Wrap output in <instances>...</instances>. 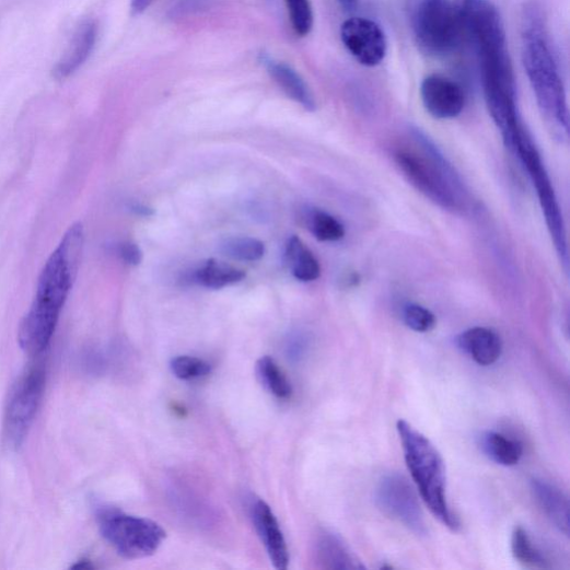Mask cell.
<instances>
[{"instance_id":"7","label":"cell","mask_w":570,"mask_h":570,"mask_svg":"<svg viewBox=\"0 0 570 570\" xmlns=\"http://www.w3.org/2000/svg\"><path fill=\"white\" fill-rule=\"evenodd\" d=\"M414 32L420 48L434 57L452 54L465 37L453 0H421Z\"/></svg>"},{"instance_id":"9","label":"cell","mask_w":570,"mask_h":570,"mask_svg":"<svg viewBox=\"0 0 570 570\" xmlns=\"http://www.w3.org/2000/svg\"><path fill=\"white\" fill-rule=\"evenodd\" d=\"M374 501L380 512L399 523L417 536L428 535V527L419 499L402 475L393 474L380 480L374 490Z\"/></svg>"},{"instance_id":"26","label":"cell","mask_w":570,"mask_h":570,"mask_svg":"<svg viewBox=\"0 0 570 570\" xmlns=\"http://www.w3.org/2000/svg\"><path fill=\"white\" fill-rule=\"evenodd\" d=\"M171 370L173 374L189 382V380H197L205 377L211 373V364L200 358L179 356L171 361Z\"/></svg>"},{"instance_id":"8","label":"cell","mask_w":570,"mask_h":570,"mask_svg":"<svg viewBox=\"0 0 570 570\" xmlns=\"http://www.w3.org/2000/svg\"><path fill=\"white\" fill-rule=\"evenodd\" d=\"M394 159L407 181L428 200L450 212L464 211L463 199L445 175L424 154L419 156L414 152L398 150Z\"/></svg>"},{"instance_id":"20","label":"cell","mask_w":570,"mask_h":570,"mask_svg":"<svg viewBox=\"0 0 570 570\" xmlns=\"http://www.w3.org/2000/svg\"><path fill=\"white\" fill-rule=\"evenodd\" d=\"M410 133L414 141L420 147L422 153L440 170L443 175H445V177L455 188V191L465 202L467 197L466 186L454 165L445 155H443L434 142L420 129L411 128Z\"/></svg>"},{"instance_id":"1","label":"cell","mask_w":570,"mask_h":570,"mask_svg":"<svg viewBox=\"0 0 570 570\" xmlns=\"http://www.w3.org/2000/svg\"><path fill=\"white\" fill-rule=\"evenodd\" d=\"M83 246L84 228L75 223L62 236L40 272L34 301L18 335L21 349L32 358L43 354L51 342L78 277Z\"/></svg>"},{"instance_id":"33","label":"cell","mask_w":570,"mask_h":570,"mask_svg":"<svg viewBox=\"0 0 570 570\" xmlns=\"http://www.w3.org/2000/svg\"><path fill=\"white\" fill-rule=\"evenodd\" d=\"M132 209L135 212H137L138 214H142V216H151L153 213L151 209L143 207L141 205H136L135 207H132Z\"/></svg>"},{"instance_id":"27","label":"cell","mask_w":570,"mask_h":570,"mask_svg":"<svg viewBox=\"0 0 570 570\" xmlns=\"http://www.w3.org/2000/svg\"><path fill=\"white\" fill-rule=\"evenodd\" d=\"M405 325L415 333L427 334L437 325L435 315L427 307L418 303H407L403 309Z\"/></svg>"},{"instance_id":"21","label":"cell","mask_w":570,"mask_h":570,"mask_svg":"<svg viewBox=\"0 0 570 570\" xmlns=\"http://www.w3.org/2000/svg\"><path fill=\"white\" fill-rule=\"evenodd\" d=\"M245 278V272L216 259L208 260L194 275L197 283L205 288L220 290Z\"/></svg>"},{"instance_id":"28","label":"cell","mask_w":570,"mask_h":570,"mask_svg":"<svg viewBox=\"0 0 570 570\" xmlns=\"http://www.w3.org/2000/svg\"><path fill=\"white\" fill-rule=\"evenodd\" d=\"M290 21L294 32L304 37L313 27V11L310 0H286Z\"/></svg>"},{"instance_id":"30","label":"cell","mask_w":570,"mask_h":570,"mask_svg":"<svg viewBox=\"0 0 570 570\" xmlns=\"http://www.w3.org/2000/svg\"><path fill=\"white\" fill-rule=\"evenodd\" d=\"M306 349V342L302 337H295L294 340L289 342L288 351L290 358L299 359L301 358Z\"/></svg>"},{"instance_id":"24","label":"cell","mask_w":570,"mask_h":570,"mask_svg":"<svg viewBox=\"0 0 570 570\" xmlns=\"http://www.w3.org/2000/svg\"><path fill=\"white\" fill-rule=\"evenodd\" d=\"M257 373L260 383L275 397L287 400L292 396V386L289 379L271 357H263L257 363Z\"/></svg>"},{"instance_id":"15","label":"cell","mask_w":570,"mask_h":570,"mask_svg":"<svg viewBox=\"0 0 570 570\" xmlns=\"http://www.w3.org/2000/svg\"><path fill=\"white\" fill-rule=\"evenodd\" d=\"M315 559L324 569H364L365 566L337 534L324 531L315 542Z\"/></svg>"},{"instance_id":"3","label":"cell","mask_w":570,"mask_h":570,"mask_svg":"<svg viewBox=\"0 0 570 570\" xmlns=\"http://www.w3.org/2000/svg\"><path fill=\"white\" fill-rule=\"evenodd\" d=\"M397 431L406 465L422 501L442 525L458 532L461 522L451 509L447 497L445 462L433 443L408 421L400 419Z\"/></svg>"},{"instance_id":"23","label":"cell","mask_w":570,"mask_h":570,"mask_svg":"<svg viewBox=\"0 0 570 570\" xmlns=\"http://www.w3.org/2000/svg\"><path fill=\"white\" fill-rule=\"evenodd\" d=\"M302 220L314 237L319 241L336 242L346 235L345 225L323 210L307 209L304 211Z\"/></svg>"},{"instance_id":"29","label":"cell","mask_w":570,"mask_h":570,"mask_svg":"<svg viewBox=\"0 0 570 570\" xmlns=\"http://www.w3.org/2000/svg\"><path fill=\"white\" fill-rule=\"evenodd\" d=\"M118 255L125 264L139 266L143 260V253L139 245L132 242H125L118 246Z\"/></svg>"},{"instance_id":"22","label":"cell","mask_w":570,"mask_h":570,"mask_svg":"<svg viewBox=\"0 0 570 570\" xmlns=\"http://www.w3.org/2000/svg\"><path fill=\"white\" fill-rule=\"evenodd\" d=\"M512 554L525 567L549 569L551 563L546 554L534 543L528 532L516 527L512 535Z\"/></svg>"},{"instance_id":"18","label":"cell","mask_w":570,"mask_h":570,"mask_svg":"<svg viewBox=\"0 0 570 570\" xmlns=\"http://www.w3.org/2000/svg\"><path fill=\"white\" fill-rule=\"evenodd\" d=\"M479 445L490 461L503 467L519 465L524 455L522 442L496 431L482 433Z\"/></svg>"},{"instance_id":"19","label":"cell","mask_w":570,"mask_h":570,"mask_svg":"<svg viewBox=\"0 0 570 570\" xmlns=\"http://www.w3.org/2000/svg\"><path fill=\"white\" fill-rule=\"evenodd\" d=\"M286 263L295 279L302 282L318 280L322 275L321 264L313 253L298 237L289 239L286 247Z\"/></svg>"},{"instance_id":"10","label":"cell","mask_w":570,"mask_h":570,"mask_svg":"<svg viewBox=\"0 0 570 570\" xmlns=\"http://www.w3.org/2000/svg\"><path fill=\"white\" fill-rule=\"evenodd\" d=\"M341 40L347 50L367 68L382 65L388 50L386 35L375 22L352 18L341 26Z\"/></svg>"},{"instance_id":"2","label":"cell","mask_w":570,"mask_h":570,"mask_svg":"<svg viewBox=\"0 0 570 570\" xmlns=\"http://www.w3.org/2000/svg\"><path fill=\"white\" fill-rule=\"evenodd\" d=\"M523 66L537 105L559 139L567 138L569 113L565 85L540 9L531 4L522 20Z\"/></svg>"},{"instance_id":"6","label":"cell","mask_w":570,"mask_h":570,"mask_svg":"<svg viewBox=\"0 0 570 570\" xmlns=\"http://www.w3.org/2000/svg\"><path fill=\"white\" fill-rule=\"evenodd\" d=\"M511 150L520 159L536 189L539 206L557 256L567 271L568 242L562 212L542 155L525 126L517 135Z\"/></svg>"},{"instance_id":"16","label":"cell","mask_w":570,"mask_h":570,"mask_svg":"<svg viewBox=\"0 0 570 570\" xmlns=\"http://www.w3.org/2000/svg\"><path fill=\"white\" fill-rule=\"evenodd\" d=\"M532 493L540 510L560 533L569 535V501L567 496L555 485L543 480L531 481Z\"/></svg>"},{"instance_id":"25","label":"cell","mask_w":570,"mask_h":570,"mask_svg":"<svg viewBox=\"0 0 570 570\" xmlns=\"http://www.w3.org/2000/svg\"><path fill=\"white\" fill-rule=\"evenodd\" d=\"M220 251L231 259L255 263L264 258L266 245L255 237H229L220 244Z\"/></svg>"},{"instance_id":"31","label":"cell","mask_w":570,"mask_h":570,"mask_svg":"<svg viewBox=\"0 0 570 570\" xmlns=\"http://www.w3.org/2000/svg\"><path fill=\"white\" fill-rule=\"evenodd\" d=\"M155 0H132L131 11L136 15H140L144 13Z\"/></svg>"},{"instance_id":"32","label":"cell","mask_w":570,"mask_h":570,"mask_svg":"<svg viewBox=\"0 0 570 570\" xmlns=\"http://www.w3.org/2000/svg\"><path fill=\"white\" fill-rule=\"evenodd\" d=\"M338 2L347 11H353L358 5V0H338Z\"/></svg>"},{"instance_id":"5","label":"cell","mask_w":570,"mask_h":570,"mask_svg":"<svg viewBox=\"0 0 570 570\" xmlns=\"http://www.w3.org/2000/svg\"><path fill=\"white\" fill-rule=\"evenodd\" d=\"M46 373L45 363L35 361L10 389L2 424L3 443L9 451H19L28 435L44 397Z\"/></svg>"},{"instance_id":"14","label":"cell","mask_w":570,"mask_h":570,"mask_svg":"<svg viewBox=\"0 0 570 570\" xmlns=\"http://www.w3.org/2000/svg\"><path fill=\"white\" fill-rule=\"evenodd\" d=\"M456 342L464 353L484 367L496 363L502 353L500 336L485 327H475L462 333Z\"/></svg>"},{"instance_id":"12","label":"cell","mask_w":570,"mask_h":570,"mask_svg":"<svg viewBox=\"0 0 570 570\" xmlns=\"http://www.w3.org/2000/svg\"><path fill=\"white\" fill-rule=\"evenodd\" d=\"M251 517L274 566L279 570L288 569L289 549L271 507L261 499L253 500Z\"/></svg>"},{"instance_id":"11","label":"cell","mask_w":570,"mask_h":570,"mask_svg":"<svg viewBox=\"0 0 570 570\" xmlns=\"http://www.w3.org/2000/svg\"><path fill=\"white\" fill-rule=\"evenodd\" d=\"M426 110L437 119H453L465 107L466 97L460 84L442 75L427 77L420 88Z\"/></svg>"},{"instance_id":"17","label":"cell","mask_w":570,"mask_h":570,"mask_svg":"<svg viewBox=\"0 0 570 570\" xmlns=\"http://www.w3.org/2000/svg\"><path fill=\"white\" fill-rule=\"evenodd\" d=\"M263 62L270 77L291 100L309 112L316 109L314 96L295 70L286 62L277 61L266 55L263 57Z\"/></svg>"},{"instance_id":"13","label":"cell","mask_w":570,"mask_h":570,"mask_svg":"<svg viewBox=\"0 0 570 570\" xmlns=\"http://www.w3.org/2000/svg\"><path fill=\"white\" fill-rule=\"evenodd\" d=\"M97 24L88 20L77 30L73 38L53 71L57 80H67L75 74L91 56L97 39Z\"/></svg>"},{"instance_id":"4","label":"cell","mask_w":570,"mask_h":570,"mask_svg":"<svg viewBox=\"0 0 570 570\" xmlns=\"http://www.w3.org/2000/svg\"><path fill=\"white\" fill-rule=\"evenodd\" d=\"M95 519L103 538L126 559L152 556L162 546L166 532L158 523L97 504Z\"/></svg>"}]
</instances>
